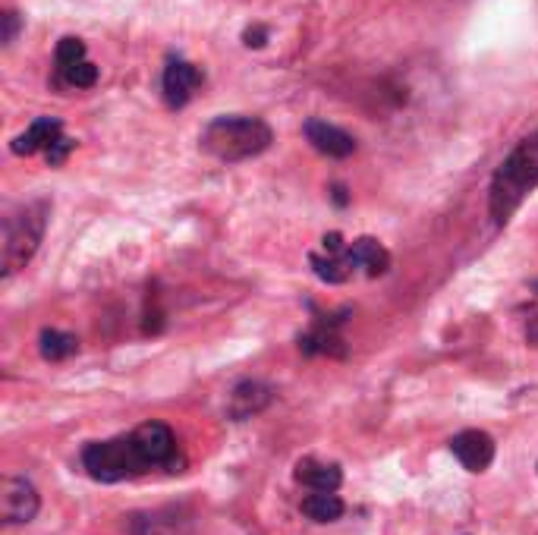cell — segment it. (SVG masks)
Segmentation results:
<instances>
[{"mask_svg": "<svg viewBox=\"0 0 538 535\" xmlns=\"http://www.w3.org/2000/svg\"><path fill=\"white\" fill-rule=\"evenodd\" d=\"M73 148H76V142L73 139H67V136H60L51 148H48V152H45V161L51 164V167H60L63 161H67L70 158V152H73Z\"/></svg>", "mask_w": 538, "mask_h": 535, "instance_id": "obj_18", "label": "cell"}, {"mask_svg": "<svg viewBox=\"0 0 538 535\" xmlns=\"http://www.w3.org/2000/svg\"><path fill=\"white\" fill-rule=\"evenodd\" d=\"M271 400V391L265 388V384H258V381H243L240 388L233 391V406H230V413L233 419H249L252 413H258L262 406Z\"/></svg>", "mask_w": 538, "mask_h": 535, "instance_id": "obj_14", "label": "cell"}, {"mask_svg": "<svg viewBox=\"0 0 538 535\" xmlns=\"http://www.w3.org/2000/svg\"><path fill=\"white\" fill-rule=\"evenodd\" d=\"M57 82H63L67 89H92L98 82V67L92 60H79L67 70H57Z\"/></svg>", "mask_w": 538, "mask_h": 535, "instance_id": "obj_16", "label": "cell"}, {"mask_svg": "<svg viewBox=\"0 0 538 535\" xmlns=\"http://www.w3.org/2000/svg\"><path fill=\"white\" fill-rule=\"evenodd\" d=\"M38 350L48 362H63L70 359L79 350V340L67 331H57V328H45L38 337Z\"/></svg>", "mask_w": 538, "mask_h": 535, "instance_id": "obj_15", "label": "cell"}, {"mask_svg": "<svg viewBox=\"0 0 538 535\" xmlns=\"http://www.w3.org/2000/svg\"><path fill=\"white\" fill-rule=\"evenodd\" d=\"M450 454H454L469 473H485L494 460V438L488 432H479V428H466V432L450 438Z\"/></svg>", "mask_w": 538, "mask_h": 535, "instance_id": "obj_8", "label": "cell"}, {"mask_svg": "<svg viewBox=\"0 0 538 535\" xmlns=\"http://www.w3.org/2000/svg\"><path fill=\"white\" fill-rule=\"evenodd\" d=\"M303 133L309 139V145L315 148L318 155L328 158H350L356 152V139L350 133H343L340 126L328 123V120H309L303 126Z\"/></svg>", "mask_w": 538, "mask_h": 535, "instance_id": "obj_9", "label": "cell"}, {"mask_svg": "<svg viewBox=\"0 0 538 535\" xmlns=\"http://www.w3.org/2000/svg\"><path fill=\"white\" fill-rule=\"evenodd\" d=\"M343 318H321L315 321V328L309 334L299 337V350L306 356H315V353H325V356H343L347 347H343V337L337 334V325Z\"/></svg>", "mask_w": 538, "mask_h": 535, "instance_id": "obj_11", "label": "cell"}, {"mask_svg": "<svg viewBox=\"0 0 538 535\" xmlns=\"http://www.w3.org/2000/svg\"><path fill=\"white\" fill-rule=\"evenodd\" d=\"M271 142H274V133H271V126L265 120L240 117V114L214 117L199 136L202 152L211 155V158H218V161H227V164L262 155Z\"/></svg>", "mask_w": 538, "mask_h": 535, "instance_id": "obj_4", "label": "cell"}, {"mask_svg": "<svg viewBox=\"0 0 538 535\" xmlns=\"http://www.w3.org/2000/svg\"><path fill=\"white\" fill-rule=\"evenodd\" d=\"M205 82V73L196 67V63H189L183 57H170L167 67H164V76H161V92H164V104L170 111H180V107L189 104V98L196 95V89Z\"/></svg>", "mask_w": 538, "mask_h": 535, "instance_id": "obj_6", "label": "cell"}, {"mask_svg": "<svg viewBox=\"0 0 538 535\" xmlns=\"http://www.w3.org/2000/svg\"><path fill=\"white\" fill-rule=\"evenodd\" d=\"M535 186H538V133L516 145L498 167V174H494L491 196H488L491 218L498 224L510 221V214L520 208V202Z\"/></svg>", "mask_w": 538, "mask_h": 535, "instance_id": "obj_3", "label": "cell"}, {"mask_svg": "<svg viewBox=\"0 0 538 535\" xmlns=\"http://www.w3.org/2000/svg\"><path fill=\"white\" fill-rule=\"evenodd\" d=\"M38 507H41L38 488L29 479L13 476V479L4 482V488H0V513H4L7 526L32 523L38 517Z\"/></svg>", "mask_w": 538, "mask_h": 535, "instance_id": "obj_7", "label": "cell"}, {"mask_svg": "<svg viewBox=\"0 0 538 535\" xmlns=\"http://www.w3.org/2000/svg\"><path fill=\"white\" fill-rule=\"evenodd\" d=\"M243 38H246V45H249V48H262V45H265V38H268V32H265L262 26H255V29H246Z\"/></svg>", "mask_w": 538, "mask_h": 535, "instance_id": "obj_20", "label": "cell"}, {"mask_svg": "<svg viewBox=\"0 0 538 535\" xmlns=\"http://www.w3.org/2000/svg\"><path fill=\"white\" fill-rule=\"evenodd\" d=\"M309 265L318 281L325 284H347L350 277H381L391 268V252H387L378 240L359 237L353 243H343L340 233H328L321 240V252L309 255Z\"/></svg>", "mask_w": 538, "mask_h": 535, "instance_id": "obj_2", "label": "cell"}, {"mask_svg": "<svg viewBox=\"0 0 538 535\" xmlns=\"http://www.w3.org/2000/svg\"><path fill=\"white\" fill-rule=\"evenodd\" d=\"M79 60H85V41H82V38H73V35L60 38V41H57V51H54L57 70H67V67H73V63H79Z\"/></svg>", "mask_w": 538, "mask_h": 535, "instance_id": "obj_17", "label": "cell"}, {"mask_svg": "<svg viewBox=\"0 0 538 535\" xmlns=\"http://www.w3.org/2000/svg\"><path fill=\"white\" fill-rule=\"evenodd\" d=\"M334 202H337V205H347V189H343V186H334Z\"/></svg>", "mask_w": 538, "mask_h": 535, "instance_id": "obj_21", "label": "cell"}, {"mask_svg": "<svg viewBox=\"0 0 538 535\" xmlns=\"http://www.w3.org/2000/svg\"><path fill=\"white\" fill-rule=\"evenodd\" d=\"M0 19H4V45H10V41L16 38V32H19V16L13 10H7Z\"/></svg>", "mask_w": 538, "mask_h": 535, "instance_id": "obj_19", "label": "cell"}, {"mask_svg": "<svg viewBox=\"0 0 538 535\" xmlns=\"http://www.w3.org/2000/svg\"><path fill=\"white\" fill-rule=\"evenodd\" d=\"M293 476H296L299 485H306V488H312V491H337L340 482H343V473H340L337 463H321V460H315V457L299 460Z\"/></svg>", "mask_w": 538, "mask_h": 535, "instance_id": "obj_12", "label": "cell"}, {"mask_svg": "<svg viewBox=\"0 0 538 535\" xmlns=\"http://www.w3.org/2000/svg\"><path fill=\"white\" fill-rule=\"evenodd\" d=\"M60 136H63V123H60L57 117H38L26 133H19V136L10 142V152L19 155V158L48 152V148H51Z\"/></svg>", "mask_w": 538, "mask_h": 535, "instance_id": "obj_10", "label": "cell"}, {"mask_svg": "<svg viewBox=\"0 0 538 535\" xmlns=\"http://www.w3.org/2000/svg\"><path fill=\"white\" fill-rule=\"evenodd\" d=\"M299 507H303V513L312 523H334V520L343 517V510H347L334 491H312V495L303 498Z\"/></svg>", "mask_w": 538, "mask_h": 535, "instance_id": "obj_13", "label": "cell"}, {"mask_svg": "<svg viewBox=\"0 0 538 535\" xmlns=\"http://www.w3.org/2000/svg\"><path fill=\"white\" fill-rule=\"evenodd\" d=\"M186 457L177 444V435L170 432V425L148 419L136 425L129 435H117L107 441H92L82 451V469L95 482L114 485L126 479H139L167 469V473H183Z\"/></svg>", "mask_w": 538, "mask_h": 535, "instance_id": "obj_1", "label": "cell"}, {"mask_svg": "<svg viewBox=\"0 0 538 535\" xmlns=\"http://www.w3.org/2000/svg\"><path fill=\"white\" fill-rule=\"evenodd\" d=\"M48 214H51L48 202H29L4 218V243H0V277L4 281L19 268H26L29 259L38 252V243L48 227Z\"/></svg>", "mask_w": 538, "mask_h": 535, "instance_id": "obj_5", "label": "cell"}]
</instances>
